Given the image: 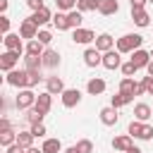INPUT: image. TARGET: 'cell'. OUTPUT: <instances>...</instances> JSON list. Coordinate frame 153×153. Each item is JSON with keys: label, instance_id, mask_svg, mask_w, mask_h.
Masks as SVG:
<instances>
[{"label": "cell", "instance_id": "13", "mask_svg": "<svg viewBox=\"0 0 153 153\" xmlns=\"http://www.w3.org/2000/svg\"><path fill=\"white\" fill-rule=\"evenodd\" d=\"M151 117H153V108H151L148 103H136V105H134V120L146 122V120H151Z\"/></svg>", "mask_w": 153, "mask_h": 153}, {"label": "cell", "instance_id": "55", "mask_svg": "<svg viewBox=\"0 0 153 153\" xmlns=\"http://www.w3.org/2000/svg\"><path fill=\"white\" fill-rule=\"evenodd\" d=\"M148 2H153V0H148Z\"/></svg>", "mask_w": 153, "mask_h": 153}, {"label": "cell", "instance_id": "10", "mask_svg": "<svg viewBox=\"0 0 153 153\" xmlns=\"http://www.w3.org/2000/svg\"><path fill=\"white\" fill-rule=\"evenodd\" d=\"M50 105H53V93H50V91H43V93H38V98H36V103H33V108H36L38 112H43V115H48V110H50Z\"/></svg>", "mask_w": 153, "mask_h": 153}, {"label": "cell", "instance_id": "28", "mask_svg": "<svg viewBox=\"0 0 153 153\" xmlns=\"http://www.w3.org/2000/svg\"><path fill=\"white\" fill-rule=\"evenodd\" d=\"M67 19H69V29H79L81 22H84V12L72 10V12H67Z\"/></svg>", "mask_w": 153, "mask_h": 153}, {"label": "cell", "instance_id": "38", "mask_svg": "<svg viewBox=\"0 0 153 153\" xmlns=\"http://www.w3.org/2000/svg\"><path fill=\"white\" fill-rule=\"evenodd\" d=\"M36 38H38V41H41V43H43V45H48V43H50V41H53V33H50V31H45V29H41V31H38V36H36Z\"/></svg>", "mask_w": 153, "mask_h": 153}, {"label": "cell", "instance_id": "45", "mask_svg": "<svg viewBox=\"0 0 153 153\" xmlns=\"http://www.w3.org/2000/svg\"><path fill=\"white\" fill-rule=\"evenodd\" d=\"M26 5H29V7L33 10V12H36V10H43V7H45V5H43V0H26Z\"/></svg>", "mask_w": 153, "mask_h": 153}, {"label": "cell", "instance_id": "12", "mask_svg": "<svg viewBox=\"0 0 153 153\" xmlns=\"http://www.w3.org/2000/svg\"><path fill=\"white\" fill-rule=\"evenodd\" d=\"M19 36H22V38H26V41H31V38H36V36H38V26H36L31 19H24V22L19 24Z\"/></svg>", "mask_w": 153, "mask_h": 153}, {"label": "cell", "instance_id": "18", "mask_svg": "<svg viewBox=\"0 0 153 153\" xmlns=\"http://www.w3.org/2000/svg\"><path fill=\"white\" fill-rule=\"evenodd\" d=\"M45 91H50L53 96H55V93H57V96H62V91H65L62 79H60V76H48V79H45Z\"/></svg>", "mask_w": 153, "mask_h": 153}, {"label": "cell", "instance_id": "44", "mask_svg": "<svg viewBox=\"0 0 153 153\" xmlns=\"http://www.w3.org/2000/svg\"><path fill=\"white\" fill-rule=\"evenodd\" d=\"M148 91V86H146V76L141 79V81H136V96H143Z\"/></svg>", "mask_w": 153, "mask_h": 153}, {"label": "cell", "instance_id": "3", "mask_svg": "<svg viewBox=\"0 0 153 153\" xmlns=\"http://www.w3.org/2000/svg\"><path fill=\"white\" fill-rule=\"evenodd\" d=\"M36 98H38V96H36L31 88H19V93H17V98H14V105H17V110H26V108H33Z\"/></svg>", "mask_w": 153, "mask_h": 153}, {"label": "cell", "instance_id": "50", "mask_svg": "<svg viewBox=\"0 0 153 153\" xmlns=\"http://www.w3.org/2000/svg\"><path fill=\"white\" fill-rule=\"evenodd\" d=\"M7 5H10L7 0H0V12H5V10H7Z\"/></svg>", "mask_w": 153, "mask_h": 153}, {"label": "cell", "instance_id": "53", "mask_svg": "<svg viewBox=\"0 0 153 153\" xmlns=\"http://www.w3.org/2000/svg\"><path fill=\"white\" fill-rule=\"evenodd\" d=\"M127 153H141V148H136V146H131V148H129Z\"/></svg>", "mask_w": 153, "mask_h": 153}, {"label": "cell", "instance_id": "19", "mask_svg": "<svg viewBox=\"0 0 153 153\" xmlns=\"http://www.w3.org/2000/svg\"><path fill=\"white\" fill-rule=\"evenodd\" d=\"M41 67H43V55H26V57H24V69L38 72Z\"/></svg>", "mask_w": 153, "mask_h": 153}, {"label": "cell", "instance_id": "42", "mask_svg": "<svg viewBox=\"0 0 153 153\" xmlns=\"http://www.w3.org/2000/svg\"><path fill=\"white\" fill-rule=\"evenodd\" d=\"M5 151H7V153H26V148H24V146H22V143H17V141H14V143H12V146H7V148H5Z\"/></svg>", "mask_w": 153, "mask_h": 153}, {"label": "cell", "instance_id": "29", "mask_svg": "<svg viewBox=\"0 0 153 153\" xmlns=\"http://www.w3.org/2000/svg\"><path fill=\"white\" fill-rule=\"evenodd\" d=\"M120 91H122V93H134V96H136V81H134V76H124V79L120 81Z\"/></svg>", "mask_w": 153, "mask_h": 153}, {"label": "cell", "instance_id": "27", "mask_svg": "<svg viewBox=\"0 0 153 153\" xmlns=\"http://www.w3.org/2000/svg\"><path fill=\"white\" fill-rule=\"evenodd\" d=\"M41 148H43V153H60L62 143H60V139H45Z\"/></svg>", "mask_w": 153, "mask_h": 153}, {"label": "cell", "instance_id": "1", "mask_svg": "<svg viewBox=\"0 0 153 153\" xmlns=\"http://www.w3.org/2000/svg\"><path fill=\"white\" fill-rule=\"evenodd\" d=\"M141 43H143V36H139V33H124L122 38L115 41V48L120 53H134V50L141 48Z\"/></svg>", "mask_w": 153, "mask_h": 153}, {"label": "cell", "instance_id": "21", "mask_svg": "<svg viewBox=\"0 0 153 153\" xmlns=\"http://www.w3.org/2000/svg\"><path fill=\"white\" fill-rule=\"evenodd\" d=\"M57 65H60V53H57V50H45V53H43V67L55 69Z\"/></svg>", "mask_w": 153, "mask_h": 153}, {"label": "cell", "instance_id": "30", "mask_svg": "<svg viewBox=\"0 0 153 153\" xmlns=\"http://www.w3.org/2000/svg\"><path fill=\"white\" fill-rule=\"evenodd\" d=\"M98 5H100V0H76V10L79 12H88V10H98Z\"/></svg>", "mask_w": 153, "mask_h": 153}, {"label": "cell", "instance_id": "51", "mask_svg": "<svg viewBox=\"0 0 153 153\" xmlns=\"http://www.w3.org/2000/svg\"><path fill=\"white\" fill-rule=\"evenodd\" d=\"M146 72H148V76H153V60L148 62V67H146Z\"/></svg>", "mask_w": 153, "mask_h": 153}, {"label": "cell", "instance_id": "11", "mask_svg": "<svg viewBox=\"0 0 153 153\" xmlns=\"http://www.w3.org/2000/svg\"><path fill=\"white\" fill-rule=\"evenodd\" d=\"M98 115H100V122H103L105 127H115V124H117V120H120V115H117V108H112V105L103 108Z\"/></svg>", "mask_w": 153, "mask_h": 153}, {"label": "cell", "instance_id": "41", "mask_svg": "<svg viewBox=\"0 0 153 153\" xmlns=\"http://www.w3.org/2000/svg\"><path fill=\"white\" fill-rule=\"evenodd\" d=\"M139 139L151 141V139H153V127H151V124H143V131H141V136H139Z\"/></svg>", "mask_w": 153, "mask_h": 153}, {"label": "cell", "instance_id": "20", "mask_svg": "<svg viewBox=\"0 0 153 153\" xmlns=\"http://www.w3.org/2000/svg\"><path fill=\"white\" fill-rule=\"evenodd\" d=\"M86 91H88L91 96H100V93L105 91V81H103L100 76H93V79H88V84H86Z\"/></svg>", "mask_w": 153, "mask_h": 153}, {"label": "cell", "instance_id": "26", "mask_svg": "<svg viewBox=\"0 0 153 153\" xmlns=\"http://www.w3.org/2000/svg\"><path fill=\"white\" fill-rule=\"evenodd\" d=\"M43 53H45V48H43V43L38 38L26 41V55H43Z\"/></svg>", "mask_w": 153, "mask_h": 153}, {"label": "cell", "instance_id": "39", "mask_svg": "<svg viewBox=\"0 0 153 153\" xmlns=\"http://www.w3.org/2000/svg\"><path fill=\"white\" fill-rule=\"evenodd\" d=\"M41 79H43V76H41V69H38V72H29V86H26V88H33Z\"/></svg>", "mask_w": 153, "mask_h": 153}, {"label": "cell", "instance_id": "49", "mask_svg": "<svg viewBox=\"0 0 153 153\" xmlns=\"http://www.w3.org/2000/svg\"><path fill=\"white\" fill-rule=\"evenodd\" d=\"M26 153H43V148H36V146H29Z\"/></svg>", "mask_w": 153, "mask_h": 153}, {"label": "cell", "instance_id": "5", "mask_svg": "<svg viewBox=\"0 0 153 153\" xmlns=\"http://www.w3.org/2000/svg\"><path fill=\"white\" fill-rule=\"evenodd\" d=\"M2 43H5V50H14V53H26V45L22 43V36H19V33H5Z\"/></svg>", "mask_w": 153, "mask_h": 153}, {"label": "cell", "instance_id": "40", "mask_svg": "<svg viewBox=\"0 0 153 153\" xmlns=\"http://www.w3.org/2000/svg\"><path fill=\"white\" fill-rule=\"evenodd\" d=\"M31 134L38 139V136H45V127H43V122H38V124H31Z\"/></svg>", "mask_w": 153, "mask_h": 153}, {"label": "cell", "instance_id": "48", "mask_svg": "<svg viewBox=\"0 0 153 153\" xmlns=\"http://www.w3.org/2000/svg\"><path fill=\"white\" fill-rule=\"evenodd\" d=\"M146 86H148V93L153 96V76H146Z\"/></svg>", "mask_w": 153, "mask_h": 153}, {"label": "cell", "instance_id": "9", "mask_svg": "<svg viewBox=\"0 0 153 153\" xmlns=\"http://www.w3.org/2000/svg\"><path fill=\"white\" fill-rule=\"evenodd\" d=\"M84 62H86V67H98V65H103V53L98 48H86L84 50Z\"/></svg>", "mask_w": 153, "mask_h": 153}, {"label": "cell", "instance_id": "6", "mask_svg": "<svg viewBox=\"0 0 153 153\" xmlns=\"http://www.w3.org/2000/svg\"><path fill=\"white\" fill-rule=\"evenodd\" d=\"M19 55H22V53L5 50V53L0 55V69H2V72H12V69L17 67V62H19Z\"/></svg>", "mask_w": 153, "mask_h": 153}, {"label": "cell", "instance_id": "7", "mask_svg": "<svg viewBox=\"0 0 153 153\" xmlns=\"http://www.w3.org/2000/svg\"><path fill=\"white\" fill-rule=\"evenodd\" d=\"M122 53L120 50H108V53H103V67L105 69H117V67H122V57H120Z\"/></svg>", "mask_w": 153, "mask_h": 153}, {"label": "cell", "instance_id": "54", "mask_svg": "<svg viewBox=\"0 0 153 153\" xmlns=\"http://www.w3.org/2000/svg\"><path fill=\"white\" fill-rule=\"evenodd\" d=\"M151 60H153V50H151Z\"/></svg>", "mask_w": 153, "mask_h": 153}, {"label": "cell", "instance_id": "24", "mask_svg": "<svg viewBox=\"0 0 153 153\" xmlns=\"http://www.w3.org/2000/svg\"><path fill=\"white\" fill-rule=\"evenodd\" d=\"M131 19H134L136 26H148L151 24V17H148L146 10H131Z\"/></svg>", "mask_w": 153, "mask_h": 153}, {"label": "cell", "instance_id": "37", "mask_svg": "<svg viewBox=\"0 0 153 153\" xmlns=\"http://www.w3.org/2000/svg\"><path fill=\"white\" fill-rule=\"evenodd\" d=\"M76 148H79V153H93V143H91L88 139H81V141L76 143Z\"/></svg>", "mask_w": 153, "mask_h": 153}, {"label": "cell", "instance_id": "35", "mask_svg": "<svg viewBox=\"0 0 153 153\" xmlns=\"http://www.w3.org/2000/svg\"><path fill=\"white\" fill-rule=\"evenodd\" d=\"M43 117H45L43 112H38L36 108H31V112L26 115V122H31V124H38V122H43Z\"/></svg>", "mask_w": 153, "mask_h": 153}, {"label": "cell", "instance_id": "32", "mask_svg": "<svg viewBox=\"0 0 153 153\" xmlns=\"http://www.w3.org/2000/svg\"><path fill=\"white\" fill-rule=\"evenodd\" d=\"M14 141H17V134H14L12 129H2V131H0V143H2L5 148H7V146H12Z\"/></svg>", "mask_w": 153, "mask_h": 153}, {"label": "cell", "instance_id": "4", "mask_svg": "<svg viewBox=\"0 0 153 153\" xmlns=\"http://www.w3.org/2000/svg\"><path fill=\"white\" fill-rule=\"evenodd\" d=\"M98 36L91 31V29H84V26H79V29H74V33H72V41L74 43H79V45H88V43H93Z\"/></svg>", "mask_w": 153, "mask_h": 153}, {"label": "cell", "instance_id": "14", "mask_svg": "<svg viewBox=\"0 0 153 153\" xmlns=\"http://www.w3.org/2000/svg\"><path fill=\"white\" fill-rule=\"evenodd\" d=\"M29 19H31L36 26H43V24H48V22L53 19V12H50L48 7H43V10H36V12H33Z\"/></svg>", "mask_w": 153, "mask_h": 153}, {"label": "cell", "instance_id": "31", "mask_svg": "<svg viewBox=\"0 0 153 153\" xmlns=\"http://www.w3.org/2000/svg\"><path fill=\"white\" fill-rule=\"evenodd\" d=\"M141 131H143V122H141V120H131V122H129V127H127V134L139 139V136H141Z\"/></svg>", "mask_w": 153, "mask_h": 153}, {"label": "cell", "instance_id": "43", "mask_svg": "<svg viewBox=\"0 0 153 153\" xmlns=\"http://www.w3.org/2000/svg\"><path fill=\"white\" fill-rule=\"evenodd\" d=\"M0 31L2 33H10V17H5V14L0 17Z\"/></svg>", "mask_w": 153, "mask_h": 153}, {"label": "cell", "instance_id": "22", "mask_svg": "<svg viewBox=\"0 0 153 153\" xmlns=\"http://www.w3.org/2000/svg\"><path fill=\"white\" fill-rule=\"evenodd\" d=\"M131 100H134V93H122V91H120L117 96L110 98V105H112V108H124V105H129Z\"/></svg>", "mask_w": 153, "mask_h": 153}, {"label": "cell", "instance_id": "52", "mask_svg": "<svg viewBox=\"0 0 153 153\" xmlns=\"http://www.w3.org/2000/svg\"><path fill=\"white\" fill-rule=\"evenodd\" d=\"M65 153H79V148H76V146H69V148H67Z\"/></svg>", "mask_w": 153, "mask_h": 153}, {"label": "cell", "instance_id": "16", "mask_svg": "<svg viewBox=\"0 0 153 153\" xmlns=\"http://www.w3.org/2000/svg\"><path fill=\"white\" fill-rule=\"evenodd\" d=\"M96 48H98L100 53H108V50L115 48V38H112L110 33H100V36L96 38Z\"/></svg>", "mask_w": 153, "mask_h": 153}, {"label": "cell", "instance_id": "17", "mask_svg": "<svg viewBox=\"0 0 153 153\" xmlns=\"http://www.w3.org/2000/svg\"><path fill=\"white\" fill-rule=\"evenodd\" d=\"M131 62L139 67V69H143V67H148V62H151V53H146V50H134L131 53Z\"/></svg>", "mask_w": 153, "mask_h": 153}, {"label": "cell", "instance_id": "34", "mask_svg": "<svg viewBox=\"0 0 153 153\" xmlns=\"http://www.w3.org/2000/svg\"><path fill=\"white\" fill-rule=\"evenodd\" d=\"M55 5H57L60 12H72V10H76V0H55Z\"/></svg>", "mask_w": 153, "mask_h": 153}, {"label": "cell", "instance_id": "36", "mask_svg": "<svg viewBox=\"0 0 153 153\" xmlns=\"http://www.w3.org/2000/svg\"><path fill=\"white\" fill-rule=\"evenodd\" d=\"M136 72H139V67H136V65H134V62H131V60H129V62H124V65H122V74H124V76H134V74H136Z\"/></svg>", "mask_w": 153, "mask_h": 153}, {"label": "cell", "instance_id": "23", "mask_svg": "<svg viewBox=\"0 0 153 153\" xmlns=\"http://www.w3.org/2000/svg\"><path fill=\"white\" fill-rule=\"evenodd\" d=\"M117 10H120V2H117V0H100V5H98V12L105 14V17L115 14Z\"/></svg>", "mask_w": 153, "mask_h": 153}, {"label": "cell", "instance_id": "2", "mask_svg": "<svg viewBox=\"0 0 153 153\" xmlns=\"http://www.w3.org/2000/svg\"><path fill=\"white\" fill-rule=\"evenodd\" d=\"M5 81L14 88H26L29 86V69H12V72H7Z\"/></svg>", "mask_w": 153, "mask_h": 153}, {"label": "cell", "instance_id": "47", "mask_svg": "<svg viewBox=\"0 0 153 153\" xmlns=\"http://www.w3.org/2000/svg\"><path fill=\"white\" fill-rule=\"evenodd\" d=\"M0 129H12V124H10V120H7V117H2V120H0Z\"/></svg>", "mask_w": 153, "mask_h": 153}, {"label": "cell", "instance_id": "8", "mask_svg": "<svg viewBox=\"0 0 153 153\" xmlns=\"http://www.w3.org/2000/svg\"><path fill=\"white\" fill-rule=\"evenodd\" d=\"M81 103V91L79 88H65L62 91V105L65 108H74Z\"/></svg>", "mask_w": 153, "mask_h": 153}, {"label": "cell", "instance_id": "15", "mask_svg": "<svg viewBox=\"0 0 153 153\" xmlns=\"http://www.w3.org/2000/svg\"><path fill=\"white\" fill-rule=\"evenodd\" d=\"M131 146H134V143H131V136H129V134H122V136H115V139H112V148L120 151V153H127Z\"/></svg>", "mask_w": 153, "mask_h": 153}, {"label": "cell", "instance_id": "33", "mask_svg": "<svg viewBox=\"0 0 153 153\" xmlns=\"http://www.w3.org/2000/svg\"><path fill=\"white\" fill-rule=\"evenodd\" d=\"M33 139H36V136L31 134V129H29V131H19V134H17V143H22L24 148L33 146Z\"/></svg>", "mask_w": 153, "mask_h": 153}, {"label": "cell", "instance_id": "46", "mask_svg": "<svg viewBox=\"0 0 153 153\" xmlns=\"http://www.w3.org/2000/svg\"><path fill=\"white\" fill-rule=\"evenodd\" d=\"M148 0H129V5H131V10H143V5H146Z\"/></svg>", "mask_w": 153, "mask_h": 153}, {"label": "cell", "instance_id": "25", "mask_svg": "<svg viewBox=\"0 0 153 153\" xmlns=\"http://www.w3.org/2000/svg\"><path fill=\"white\" fill-rule=\"evenodd\" d=\"M53 24H55V29H57V31H67V29H69L67 12H60V10H57V14L53 17Z\"/></svg>", "mask_w": 153, "mask_h": 153}]
</instances>
